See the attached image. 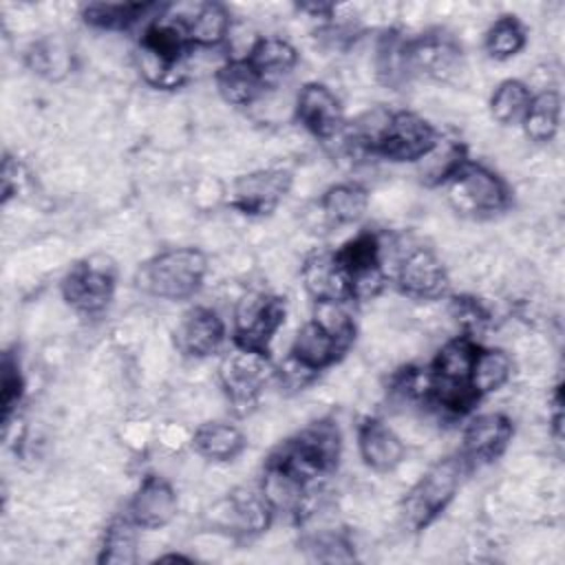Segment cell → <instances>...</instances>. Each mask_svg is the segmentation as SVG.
I'll list each match as a JSON object with an SVG mask.
<instances>
[{"instance_id": "cell-1", "label": "cell", "mask_w": 565, "mask_h": 565, "mask_svg": "<svg viewBox=\"0 0 565 565\" xmlns=\"http://www.w3.org/2000/svg\"><path fill=\"white\" fill-rule=\"evenodd\" d=\"M355 338L358 324L349 302H313L311 318L294 335L276 377L287 388H302L338 364L351 351Z\"/></svg>"}, {"instance_id": "cell-2", "label": "cell", "mask_w": 565, "mask_h": 565, "mask_svg": "<svg viewBox=\"0 0 565 565\" xmlns=\"http://www.w3.org/2000/svg\"><path fill=\"white\" fill-rule=\"evenodd\" d=\"M190 51L192 44L188 40L183 11L179 7H161V11L146 22L137 40V71L148 86L177 90L190 77Z\"/></svg>"}, {"instance_id": "cell-3", "label": "cell", "mask_w": 565, "mask_h": 565, "mask_svg": "<svg viewBox=\"0 0 565 565\" xmlns=\"http://www.w3.org/2000/svg\"><path fill=\"white\" fill-rule=\"evenodd\" d=\"M342 457V433L333 417H320L282 439L263 461V468L287 475L305 488L331 477Z\"/></svg>"}, {"instance_id": "cell-4", "label": "cell", "mask_w": 565, "mask_h": 565, "mask_svg": "<svg viewBox=\"0 0 565 565\" xmlns=\"http://www.w3.org/2000/svg\"><path fill=\"white\" fill-rule=\"evenodd\" d=\"M479 347L477 338L466 333H459L439 347L430 364L424 366V406L448 417H466L475 411L481 397L470 386V369Z\"/></svg>"}, {"instance_id": "cell-5", "label": "cell", "mask_w": 565, "mask_h": 565, "mask_svg": "<svg viewBox=\"0 0 565 565\" xmlns=\"http://www.w3.org/2000/svg\"><path fill=\"white\" fill-rule=\"evenodd\" d=\"M207 256L196 247H170L146 258L135 271V287L157 300L194 298L207 276Z\"/></svg>"}, {"instance_id": "cell-6", "label": "cell", "mask_w": 565, "mask_h": 565, "mask_svg": "<svg viewBox=\"0 0 565 565\" xmlns=\"http://www.w3.org/2000/svg\"><path fill=\"white\" fill-rule=\"evenodd\" d=\"M466 475L468 470L459 455L441 457L428 466L399 503L404 525L411 532H422L433 525L455 499Z\"/></svg>"}, {"instance_id": "cell-7", "label": "cell", "mask_w": 565, "mask_h": 565, "mask_svg": "<svg viewBox=\"0 0 565 565\" xmlns=\"http://www.w3.org/2000/svg\"><path fill=\"white\" fill-rule=\"evenodd\" d=\"M450 207L468 218H490L512 207L510 183L492 168L468 159L444 185Z\"/></svg>"}, {"instance_id": "cell-8", "label": "cell", "mask_w": 565, "mask_h": 565, "mask_svg": "<svg viewBox=\"0 0 565 565\" xmlns=\"http://www.w3.org/2000/svg\"><path fill=\"white\" fill-rule=\"evenodd\" d=\"M117 278V263L108 254H90L66 269L60 280V294L77 316L97 318L110 307Z\"/></svg>"}, {"instance_id": "cell-9", "label": "cell", "mask_w": 565, "mask_h": 565, "mask_svg": "<svg viewBox=\"0 0 565 565\" xmlns=\"http://www.w3.org/2000/svg\"><path fill=\"white\" fill-rule=\"evenodd\" d=\"M287 318L285 296L271 291L243 294L232 311V344L271 355V342Z\"/></svg>"}, {"instance_id": "cell-10", "label": "cell", "mask_w": 565, "mask_h": 565, "mask_svg": "<svg viewBox=\"0 0 565 565\" xmlns=\"http://www.w3.org/2000/svg\"><path fill=\"white\" fill-rule=\"evenodd\" d=\"M216 375L234 415L245 417L258 406L265 386L276 377V366L271 364V355L232 344L221 358Z\"/></svg>"}, {"instance_id": "cell-11", "label": "cell", "mask_w": 565, "mask_h": 565, "mask_svg": "<svg viewBox=\"0 0 565 565\" xmlns=\"http://www.w3.org/2000/svg\"><path fill=\"white\" fill-rule=\"evenodd\" d=\"M342 271L347 274L351 302L373 300L386 287L388 274L384 269L382 238L373 230H360L333 249Z\"/></svg>"}, {"instance_id": "cell-12", "label": "cell", "mask_w": 565, "mask_h": 565, "mask_svg": "<svg viewBox=\"0 0 565 565\" xmlns=\"http://www.w3.org/2000/svg\"><path fill=\"white\" fill-rule=\"evenodd\" d=\"M437 139L439 130L419 113L391 110L373 157H382L393 163H417Z\"/></svg>"}, {"instance_id": "cell-13", "label": "cell", "mask_w": 565, "mask_h": 565, "mask_svg": "<svg viewBox=\"0 0 565 565\" xmlns=\"http://www.w3.org/2000/svg\"><path fill=\"white\" fill-rule=\"evenodd\" d=\"M294 183L287 168H258L238 174L227 190V205L245 216H269L285 201Z\"/></svg>"}, {"instance_id": "cell-14", "label": "cell", "mask_w": 565, "mask_h": 565, "mask_svg": "<svg viewBox=\"0 0 565 565\" xmlns=\"http://www.w3.org/2000/svg\"><path fill=\"white\" fill-rule=\"evenodd\" d=\"M276 512L265 499L260 486H236L212 512V525L238 539H254L269 530Z\"/></svg>"}, {"instance_id": "cell-15", "label": "cell", "mask_w": 565, "mask_h": 565, "mask_svg": "<svg viewBox=\"0 0 565 565\" xmlns=\"http://www.w3.org/2000/svg\"><path fill=\"white\" fill-rule=\"evenodd\" d=\"M514 437V424L505 413H479L468 419L461 433L459 457L468 472L494 463L510 446Z\"/></svg>"}, {"instance_id": "cell-16", "label": "cell", "mask_w": 565, "mask_h": 565, "mask_svg": "<svg viewBox=\"0 0 565 565\" xmlns=\"http://www.w3.org/2000/svg\"><path fill=\"white\" fill-rule=\"evenodd\" d=\"M399 294L413 300H441L448 296L450 276L444 260L430 247H411L393 274Z\"/></svg>"}, {"instance_id": "cell-17", "label": "cell", "mask_w": 565, "mask_h": 565, "mask_svg": "<svg viewBox=\"0 0 565 565\" xmlns=\"http://www.w3.org/2000/svg\"><path fill=\"white\" fill-rule=\"evenodd\" d=\"M408 57L413 77L422 75L448 82L463 68V46L446 29H428L419 35H408Z\"/></svg>"}, {"instance_id": "cell-18", "label": "cell", "mask_w": 565, "mask_h": 565, "mask_svg": "<svg viewBox=\"0 0 565 565\" xmlns=\"http://www.w3.org/2000/svg\"><path fill=\"white\" fill-rule=\"evenodd\" d=\"M296 121L318 141L333 143L344 130V108L340 97L322 82L300 86L294 104Z\"/></svg>"}, {"instance_id": "cell-19", "label": "cell", "mask_w": 565, "mask_h": 565, "mask_svg": "<svg viewBox=\"0 0 565 565\" xmlns=\"http://www.w3.org/2000/svg\"><path fill=\"white\" fill-rule=\"evenodd\" d=\"M227 340L225 320L218 316L216 309L205 305L190 307L174 331L177 349L194 360H205L223 351Z\"/></svg>"}, {"instance_id": "cell-20", "label": "cell", "mask_w": 565, "mask_h": 565, "mask_svg": "<svg viewBox=\"0 0 565 565\" xmlns=\"http://www.w3.org/2000/svg\"><path fill=\"white\" fill-rule=\"evenodd\" d=\"M139 530H161L172 523L179 512L174 486L161 475H146L135 488L124 510Z\"/></svg>"}, {"instance_id": "cell-21", "label": "cell", "mask_w": 565, "mask_h": 565, "mask_svg": "<svg viewBox=\"0 0 565 565\" xmlns=\"http://www.w3.org/2000/svg\"><path fill=\"white\" fill-rule=\"evenodd\" d=\"M355 439L362 463L373 472H393L395 468L402 466L406 457V446L402 437L384 419L375 415L360 419L355 428Z\"/></svg>"}, {"instance_id": "cell-22", "label": "cell", "mask_w": 565, "mask_h": 565, "mask_svg": "<svg viewBox=\"0 0 565 565\" xmlns=\"http://www.w3.org/2000/svg\"><path fill=\"white\" fill-rule=\"evenodd\" d=\"M300 280L313 302H351L349 280L333 249L309 252L300 265Z\"/></svg>"}, {"instance_id": "cell-23", "label": "cell", "mask_w": 565, "mask_h": 565, "mask_svg": "<svg viewBox=\"0 0 565 565\" xmlns=\"http://www.w3.org/2000/svg\"><path fill=\"white\" fill-rule=\"evenodd\" d=\"M22 60L33 75L46 82H62L75 68V49L64 35L49 33L35 38L24 49Z\"/></svg>"}, {"instance_id": "cell-24", "label": "cell", "mask_w": 565, "mask_h": 565, "mask_svg": "<svg viewBox=\"0 0 565 565\" xmlns=\"http://www.w3.org/2000/svg\"><path fill=\"white\" fill-rule=\"evenodd\" d=\"M373 68L382 86L391 90L404 88L413 79L411 57H408V35H404L399 29H384L375 42Z\"/></svg>"}, {"instance_id": "cell-25", "label": "cell", "mask_w": 565, "mask_h": 565, "mask_svg": "<svg viewBox=\"0 0 565 565\" xmlns=\"http://www.w3.org/2000/svg\"><path fill=\"white\" fill-rule=\"evenodd\" d=\"M214 86L221 99L236 108L256 104L269 88L245 57H230L214 73Z\"/></svg>"}, {"instance_id": "cell-26", "label": "cell", "mask_w": 565, "mask_h": 565, "mask_svg": "<svg viewBox=\"0 0 565 565\" xmlns=\"http://www.w3.org/2000/svg\"><path fill=\"white\" fill-rule=\"evenodd\" d=\"M188 40L192 49H216L221 46L232 29V13L223 2H199L183 11Z\"/></svg>"}, {"instance_id": "cell-27", "label": "cell", "mask_w": 565, "mask_h": 565, "mask_svg": "<svg viewBox=\"0 0 565 565\" xmlns=\"http://www.w3.org/2000/svg\"><path fill=\"white\" fill-rule=\"evenodd\" d=\"M190 446L194 452L214 463H227L247 448L245 433L230 422H203L194 428Z\"/></svg>"}, {"instance_id": "cell-28", "label": "cell", "mask_w": 565, "mask_h": 565, "mask_svg": "<svg viewBox=\"0 0 565 565\" xmlns=\"http://www.w3.org/2000/svg\"><path fill=\"white\" fill-rule=\"evenodd\" d=\"M249 66L260 75V79L271 86L280 77L289 75L298 64V49L278 35H260L252 42L249 51L243 55Z\"/></svg>"}, {"instance_id": "cell-29", "label": "cell", "mask_w": 565, "mask_h": 565, "mask_svg": "<svg viewBox=\"0 0 565 565\" xmlns=\"http://www.w3.org/2000/svg\"><path fill=\"white\" fill-rule=\"evenodd\" d=\"M154 11H161L157 2H88L79 9V18L86 26L97 31H130L135 24L150 20Z\"/></svg>"}, {"instance_id": "cell-30", "label": "cell", "mask_w": 565, "mask_h": 565, "mask_svg": "<svg viewBox=\"0 0 565 565\" xmlns=\"http://www.w3.org/2000/svg\"><path fill=\"white\" fill-rule=\"evenodd\" d=\"M468 161V146L457 137H444L415 163L417 179L424 188H439Z\"/></svg>"}, {"instance_id": "cell-31", "label": "cell", "mask_w": 565, "mask_h": 565, "mask_svg": "<svg viewBox=\"0 0 565 565\" xmlns=\"http://www.w3.org/2000/svg\"><path fill=\"white\" fill-rule=\"evenodd\" d=\"M318 207L331 225H353L369 207V190L355 181L329 185L318 199Z\"/></svg>"}, {"instance_id": "cell-32", "label": "cell", "mask_w": 565, "mask_h": 565, "mask_svg": "<svg viewBox=\"0 0 565 565\" xmlns=\"http://www.w3.org/2000/svg\"><path fill=\"white\" fill-rule=\"evenodd\" d=\"M139 525L126 514H117L104 527L97 563L99 565H132L137 563Z\"/></svg>"}, {"instance_id": "cell-33", "label": "cell", "mask_w": 565, "mask_h": 565, "mask_svg": "<svg viewBox=\"0 0 565 565\" xmlns=\"http://www.w3.org/2000/svg\"><path fill=\"white\" fill-rule=\"evenodd\" d=\"M514 373L512 355L499 347H479L472 369H470V386L483 399L490 393L503 388Z\"/></svg>"}, {"instance_id": "cell-34", "label": "cell", "mask_w": 565, "mask_h": 565, "mask_svg": "<svg viewBox=\"0 0 565 565\" xmlns=\"http://www.w3.org/2000/svg\"><path fill=\"white\" fill-rule=\"evenodd\" d=\"M525 137L532 143H550L561 128V95L556 88L532 93V102L521 121Z\"/></svg>"}, {"instance_id": "cell-35", "label": "cell", "mask_w": 565, "mask_h": 565, "mask_svg": "<svg viewBox=\"0 0 565 565\" xmlns=\"http://www.w3.org/2000/svg\"><path fill=\"white\" fill-rule=\"evenodd\" d=\"M298 547L311 563H351L358 558L349 534L335 527L305 532L298 539Z\"/></svg>"}, {"instance_id": "cell-36", "label": "cell", "mask_w": 565, "mask_h": 565, "mask_svg": "<svg viewBox=\"0 0 565 565\" xmlns=\"http://www.w3.org/2000/svg\"><path fill=\"white\" fill-rule=\"evenodd\" d=\"M527 44V29L514 13L499 15L483 33V51L490 60L505 62L519 55Z\"/></svg>"}, {"instance_id": "cell-37", "label": "cell", "mask_w": 565, "mask_h": 565, "mask_svg": "<svg viewBox=\"0 0 565 565\" xmlns=\"http://www.w3.org/2000/svg\"><path fill=\"white\" fill-rule=\"evenodd\" d=\"M532 102V90L523 79H501L490 95V115L501 126H521L525 110Z\"/></svg>"}, {"instance_id": "cell-38", "label": "cell", "mask_w": 565, "mask_h": 565, "mask_svg": "<svg viewBox=\"0 0 565 565\" xmlns=\"http://www.w3.org/2000/svg\"><path fill=\"white\" fill-rule=\"evenodd\" d=\"M0 411H2V426L9 428L13 417H18L20 404L24 399V375L18 349H7L2 353V366H0Z\"/></svg>"}, {"instance_id": "cell-39", "label": "cell", "mask_w": 565, "mask_h": 565, "mask_svg": "<svg viewBox=\"0 0 565 565\" xmlns=\"http://www.w3.org/2000/svg\"><path fill=\"white\" fill-rule=\"evenodd\" d=\"M448 311H450L452 320L459 324L461 333L472 335V338H477V333H481L492 322L490 309L477 296H468V294L450 296Z\"/></svg>"}, {"instance_id": "cell-40", "label": "cell", "mask_w": 565, "mask_h": 565, "mask_svg": "<svg viewBox=\"0 0 565 565\" xmlns=\"http://www.w3.org/2000/svg\"><path fill=\"white\" fill-rule=\"evenodd\" d=\"M24 181H26L24 166L7 152L2 159V203H9V199L20 192Z\"/></svg>"}, {"instance_id": "cell-41", "label": "cell", "mask_w": 565, "mask_h": 565, "mask_svg": "<svg viewBox=\"0 0 565 565\" xmlns=\"http://www.w3.org/2000/svg\"><path fill=\"white\" fill-rule=\"evenodd\" d=\"M296 9L302 11V13H309L311 18H318L322 22H329V20L335 18L333 15L335 13V4H331V2H298Z\"/></svg>"}, {"instance_id": "cell-42", "label": "cell", "mask_w": 565, "mask_h": 565, "mask_svg": "<svg viewBox=\"0 0 565 565\" xmlns=\"http://www.w3.org/2000/svg\"><path fill=\"white\" fill-rule=\"evenodd\" d=\"M563 430V386L556 384L552 393V433L556 439H561Z\"/></svg>"}, {"instance_id": "cell-43", "label": "cell", "mask_w": 565, "mask_h": 565, "mask_svg": "<svg viewBox=\"0 0 565 565\" xmlns=\"http://www.w3.org/2000/svg\"><path fill=\"white\" fill-rule=\"evenodd\" d=\"M157 561H192L190 556H183V554H163V556H159Z\"/></svg>"}]
</instances>
